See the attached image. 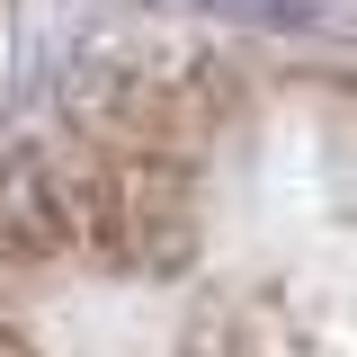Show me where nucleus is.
Masks as SVG:
<instances>
[{
	"label": "nucleus",
	"mask_w": 357,
	"mask_h": 357,
	"mask_svg": "<svg viewBox=\"0 0 357 357\" xmlns=\"http://www.w3.org/2000/svg\"><path fill=\"white\" fill-rule=\"evenodd\" d=\"M206 18H232V27H304V0H197Z\"/></svg>",
	"instance_id": "obj_1"
},
{
	"label": "nucleus",
	"mask_w": 357,
	"mask_h": 357,
	"mask_svg": "<svg viewBox=\"0 0 357 357\" xmlns=\"http://www.w3.org/2000/svg\"><path fill=\"white\" fill-rule=\"evenodd\" d=\"M0 357H27V349H18V340H0Z\"/></svg>",
	"instance_id": "obj_2"
}]
</instances>
